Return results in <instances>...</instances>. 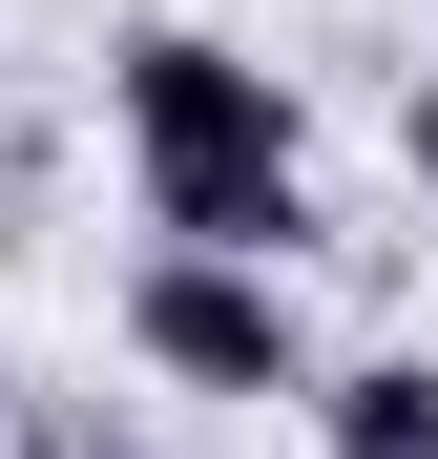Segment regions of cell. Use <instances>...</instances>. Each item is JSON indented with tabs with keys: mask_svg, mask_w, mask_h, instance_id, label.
Instances as JSON below:
<instances>
[{
	"mask_svg": "<svg viewBox=\"0 0 438 459\" xmlns=\"http://www.w3.org/2000/svg\"><path fill=\"white\" fill-rule=\"evenodd\" d=\"M105 105H125V168H146V230H167V251H251V272H292L313 168H292V84H271L251 42L146 22V42L105 63Z\"/></svg>",
	"mask_w": 438,
	"mask_h": 459,
	"instance_id": "cell-1",
	"label": "cell"
},
{
	"mask_svg": "<svg viewBox=\"0 0 438 459\" xmlns=\"http://www.w3.org/2000/svg\"><path fill=\"white\" fill-rule=\"evenodd\" d=\"M42 459H167V438H125V418H42Z\"/></svg>",
	"mask_w": 438,
	"mask_h": 459,
	"instance_id": "cell-4",
	"label": "cell"
},
{
	"mask_svg": "<svg viewBox=\"0 0 438 459\" xmlns=\"http://www.w3.org/2000/svg\"><path fill=\"white\" fill-rule=\"evenodd\" d=\"M313 459H438V355H355V376H313Z\"/></svg>",
	"mask_w": 438,
	"mask_h": 459,
	"instance_id": "cell-3",
	"label": "cell"
},
{
	"mask_svg": "<svg viewBox=\"0 0 438 459\" xmlns=\"http://www.w3.org/2000/svg\"><path fill=\"white\" fill-rule=\"evenodd\" d=\"M417 188H438V84H417Z\"/></svg>",
	"mask_w": 438,
	"mask_h": 459,
	"instance_id": "cell-5",
	"label": "cell"
},
{
	"mask_svg": "<svg viewBox=\"0 0 438 459\" xmlns=\"http://www.w3.org/2000/svg\"><path fill=\"white\" fill-rule=\"evenodd\" d=\"M125 355L188 376V397H313V314H292V272H251V251H146L125 272Z\"/></svg>",
	"mask_w": 438,
	"mask_h": 459,
	"instance_id": "cell-2",
	"label": "cell"
}]
</instances>
